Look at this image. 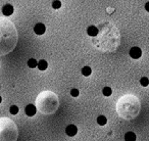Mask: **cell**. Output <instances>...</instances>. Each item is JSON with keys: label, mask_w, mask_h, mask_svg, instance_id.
Returning a JSON list of instances; mask_svg holds the SVG:
<instances>
[{"label": "cell", "mask_w": 149, "mask_h": 141, "mask_svg": "<svg viewBox=\"0 0 149 141\" xmlns=\"http://www.w3.org/2000/svg\"><path fill=\"white\" fill-rule=\"evenodd\" d=\"M142 55V50L139 47H133L131 48L130 50V56L132 58H135V59H138V58L141 57Z\"/></svg>", "instance_id": "cell-1"}, {"label": "cell", "mask_w": 149, "mask_h": 141, "mask_svg": "<svg viewBox=\"0 0 149 141\" xmlns=\"http://www.w3.org/2000/svg\"><path fill=\"white\" fill-rule=\"evenodd\" d=\"M65 133H66V135H68V136L72 137L78 133V128L74 126V125H68V126L66 127V129H65Z\"/></svg>", "instance_id": "cell-2"}, {"label": "cell", "mask_w": 149, "mask_h": 141, "mask_svg": "<svg viewBox=\"0 0 149 141\" xmlns=\"http://www.w3.org/2000/svg\"><path fill=\"white\" fill-rule=\"evenodd\" d=\"M36 112H37V108H36V106L33 105V104H28V105L26 106V108H25L26 114H27V116H29V117L35 116Z\"/></svg>", "instance_id": "cell-3"}, {"label": "cell", "mask_w": 149, "mask_h": 141, "mask_svg": "<svg viewBox=\"0 0 149 141\" xmlns=\"http://www.w3.org/2000/svg\"><path fill=\"white\" fill-rule=\"evenodd\" d=\"M45 31H46V27L44 24L39 23L34 27V32H35L37 35H43V34L45 33Z\"/></svg>", "instance_id": "cell-4"}, {"label": "cell", "mask_w": 149, "mask_h": 141, "mask_svg": "<svg viewBox=\"0 0 149 141\" xmlns=\"http://www.w3.org/2000/svg\"><path fill=\"white\" fill-rule=\"evenodd\" d=\"M2 13L5 17H9L13 13V6L11 4H5L2 7Z\"/></svg>", "instance_id": "cell-5"}, {"label": "cell", "mask_w": 149, "mask_h": 141, "mask_svg": "<svg viewBox=\"0 0 149 141\" xmlns=\"http://www.w3.org/2000/svg\"><path fill=\"white\" fill-rule=\"evenodd\" d=\"M87 33H88V35L91 36V37H95V36L98 35V29L95 26H90L87 29Z\"/></svg>", "instance_id": "cell-6"}, {"label": "cell", "mask_w": 149, "mask_h": 141, "mask_svg": "<svg viewBox=\"0 0 149 141\" xmlns=\"http://www.w3.org/2000/svg\"><path fill=\"white\" fill-rule=\"evenodd\" d=\"M125 140L126 141H136V134L134 132H128L125 135Z\"/></svg>", "instance_id": "cell-7"}, {"label": "cell", "mask_w": 149, "mask_h": 141, "mask_svg": "<svg viewBox=\"0 0 149 141\" xmlns=\"http://www.w3.org/2000/svg\"><path fill=\"white\" fill-rule=\"evenodd\" d=\"M37 66H38V68H39L40 70H45L46 68H47V66H48V64H47V61H46V60L42 59V60H40V61L38 62Z\"/></svg>", "instance_id": "cell-8"}, {"label": "cell", "mask_w": 149, "mask_h": 141, "mask_svg": "<svg viewBox=\"0 0 149 141\" xmlns=\"http://www.w3.org/2000/svg\"><path fill=\"white\" fill-rule=\"evenodd\" d=\"M91 73H92V70L90 66H84V68H82V74H83V76H85V77L90 76Z\"/></svg>", "instance_id": "cell-9"}, {"label": "cell", "mask_w": 149, "mask_h": 141, "mask_svg": "<svg viewBox=\"0 0 149 141\" xmlns=\"http://www.w3.org/2000/svg\"><path fill=\"white\" fill-rule=\"evenodd\" d=\"M106 122H107V120H106V118L104 116H99L97 118V123L100 126H104L106 124Z\"/></svg>", "instance_id": "cell-10"}, {"label": "cell", "mask_w": 149, "mask_h": 141, "mask_svg": "<svg viewBox=\"0 0 149 141\" xmlns=\"http://www.w3.org/2000/svg\"><path fill=\"white\" fill-rule=\"evenodd\" d=\"M37 64H38L37 60L34 59V58H30V59L28 60V66H29V68H36V66H37Z\"/></svg>", "instance_id": "cell-11"}, {"label": "cell", "mask_w": 149, "mask_h": 141, "mask_svg": "<svg viewBox=\"0 0 149 141\" xmlns=\"http://www.w3.org/2000/svg\"><path fill=\"white\" fill-rule=\"evenodd\" d=\"M103 95L104 96H110L111 95V93H112V90H111V88H109V87H104L103 88Z\"/></svg>", "instance_id": "cell-12"}, {"label": "cell", "mask_w": 149, "mask_h": 141, "mask_svg": "<svg viewBox=\"0 0 149 141\" xmlns=\"http://www.w3.org/2000/svg\"><path fill=\"white\" fill-rule=\"evenodd\" d=\"M140 84L143 86V87H146V86H148V84H149V80H148V78H146V77L141 78V80H140Z\"/></svg>", "instance_id": "cell-13"}, {"label": "cell", "mask_w": 149, "mask_h": 141, "mask_svg": "<svg viewBox=\"0 0 149 141\" xmlns=\"http://www.w3.org/2000/svg\"><path fill=\"white\" fill-rule=\"evenodd\" d=\"M9 112H10L11 114H17V112H19V107H17V105L10 106V108H9Z\"/></svg>", "instance_id": "cell-14"}, {"label": "cell", "mask_w": 149, "mask_h": 141, "mask_svg": "<svg viewBox=\"0 0 149 141\" xmlns=\"http://www.w3.org/2000/svg\"><path fill=\"white\" fill-rule=\"evenodd\" d=\"M60 6H61V2H60V1H54V2H52V7H53L54 9L60 8Z\"/></svg>", "instance_id": "cell-15"}, {"label": "cell", "mask_w": 149, "mask_h": 141, "mask_svg": "<svg viewBox=\"0 0 149 141\" xmlns=\"http://www.w3.org/2000/svg\"><path fill=\"white\" fill-rule=\"evenodd\" d=\"M80 92L78 89H72V91H70V95L72 96V97H77V96H79Z\"/></svg>", "instance_id": "cell-16"}, {"label": "cell", "mask_w": 149, "mask_h": 141, "mask_svg": "<svg viewBox=\"0 0 149 141\" xmlns=\"http://www.w3.org/2000/svg\"><path fill=\"white\" fill-rule=\"evenodd\" d=\"M145 9L149 13V2H147L146 4H145Z\"/></svg>", "instance_id": "cell-17"}, {"label": "cell", "mask_w": 149, "mask_h": 141, "mask_svg": "<svg viewBox=\"0 0 149 141\" xmlns=\"http://www.w3.org/2000/svg\"><path fill=\"white\" fill-rule=\"evenodd\" d=\"M1 101H2V98H1V96H0V103H1Z\"/></svg>", "instance_id": "cell-18"}]
</instances>
